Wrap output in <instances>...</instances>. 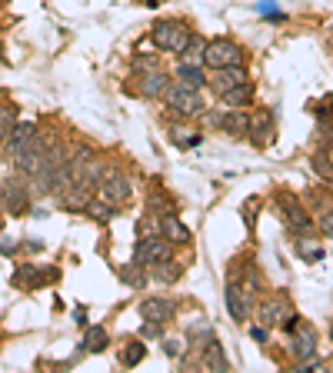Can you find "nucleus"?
<instances>
[{
	"label": "nucleus",
	"mask_w": 333,
	"mask_h": 373,
	"mask_svg": "<svg viewBox=\"0 0 333 373\" xmlns=\"http://www.w3.org/2000/svg\"><path fill=\"white\" fill-rule=\"evenodd\" d=\"M10 150V157H14V164L24 170V174H40V167H44V157H47V147H44V140L34 133V137H27L24 144H14Z\"/></svg>",
	"instance_id": "nucleus-1"
},
{
	"label": "nucleus",
	"mask_w": 333,
	"mask_h": 373,
	"mask_svg": "<svg viewBox=\"0 0 333 373\" xmlns=\"http://www.w3.org/2000/svg\"><path fill=\"white\" fill-rule=\"evenodd\" d=\"M150 40H154V47H160V50L180 53V50L190 44V34H187V27L177 24V21H157Z\"/></svg>",
	"instance_id": "nucleus-2"
},
{
	"label": "nucleus",
	"mask_w": 333,
	"mask_h": 373,
	"mask_svg": "<svg viewBox=\"0 0 333 373\" xmlns=\"http://www.w3.org/2000/svg\"><path fill=\"white\" fill-rule=\"evenodd\" d=\"M204 64L213 67V70L240 67V64H243V53H240V47L230 44V40H210V44H207V53H204Z\"/></svg>",
	"instance_id": "nucleus-3"
},
{
	"label": "nucleus",
	"mask_w": 333,
	"mask_h": 373,
	"mask_svg": "<svg viewBox=\"0 0 333 373\" xmlns=\"http://www.w3.org/2000/svg\"><path fill=\"white\" fill-rule=\"evenodd\" d=\"M167 100H170L174 114H180V117H197V114L204 110L200 87H187V83H180V87H174V90L167 94Z\"/></svg>",
	"instance_id": "nucleus-4"
},
{
	"label": "nucleus",
	"mask_w": 333,
	"mask_h": 373,
	"mask_svg": "<svg viewBox=\"0 0 333 373\" xmlns=\"http://www.w3.org/2000/svg\"><path fill=\"white\" fill-rule=\"evenodd\" d=\"M170 260V244L160 237H147L137 244V267H160Z\"/></svg>",
	"instance_id": "nucleus-5"
},
{
	"label": "nucleus",
	"mask_w": 333,
	"mask_h": 373,
	"mask_svg": "<svg viewBox=\"0 0 333 373\" xmlns=\"http://www.w3.org/2000/svg\"><path fill=\"white\" fill-rule=\"evenodd\" d=\"M101 200L114 203V207L124 203V200H130V183L117 174V170H107V174L101 177Z\"/></svg>",
	"instance_id": "nucleus-6"
},
{
	"label": "nucleus",
	"mask_w": 333,
	"mask_h": 373,
	"mask_svg": "<svg viewBox=\"0 0 333 373\" xmlns=\"http://www.w3.org/2000/svg\"><path fill=\"white\" fill-rule=\"evenodd\" d=\"M274 130H277V120H274V114L267 110V107H260L254 114V120H250V137H254V144H260V147H267L270 140H274Z\"/></svg>",
	"instance_id": "nucleus-7"
},
{
	"label": "nucleus",
	"mask_w": 333,
	"mask_h": 373,
	"mask_svg": "<svg viewBox=\"0 0 333 373\" xmlns=\"http://www.w3.org/2000/svg\"><path fill=\"white\" fill-rule=\"evenodd\" d=\"M260 317H263V324H267V326H287V330H293V326H297L293 310H290L283 300H270V303H263Z\"/></svg>",
	"instance_id": "nucleus-8"
},
{
	"label": "nucleus",
	"mask_w": 333,
	"mask_h": 373,
	"mask_svg": "<svg viewBox=\"0 0 333 373\" xmlns=\"http://www.w3.org/2000/svg\"><path fill=\"white\" fill-rule=\"evenodd\" d=\"M224 300H227V313L233 317V324H247V317H250V303H247L243 287L230 283V287H227V294H224Z\"/></svg>",
	"instance_id": "nucleus-9"
},
{
	"label": "nucleus",
	"mask_w": 333,
	"mask_h": 373,
	"mask_svg": "<svg viewBox=\"0 0 333 373\" xmlns=\"http://www.w3.org/2000/svg\"><path fill=\"white\" fill-rule=\"evenodd\" d=\"M140 313H144V320L167 324V320L174 317V303H170V300H160V297H147L140 303Z\"/></svg>",
	"instance_id": "nucleus-10"
},
{
	"label": "nucleus",
	"mask_w": 333,
	"mask_h": 373,
	"mask_svg": "<svg viewBox=\"0 0 333 373\" xmlns=\"http://www.w3.org/2000/svg\"><path fill=\"white\" fill-rule=\"evenodd\" d=\"M240 83H247V70L243 67H224L220 70V77H213V90L224 97L227 90H233V87H240Z\"/></svg>",
	"instance_id": "nucleus-11"
},
{
	"label": "nucleus",
	"mask_w": 333,
	"mask_h": 373,
	"mask_svg": "<svg viewBox=\"0 0 333 373\" xmlns=\"http://www.w3.org/2000/svg\"><path fill=\"white\" fill-rule=\"evenodd\" d=\"M293 357H297V360H304V357H310V353H313V350H317V337H313V330H310L307 324H300V320H297V337H293Z\"/></svg>",
	"instance_id": "nucleus-12"
},
{
	"label": "nucleus",
	"mask_w": 333,
	"mask_h": 373,
	"mask_svg": "<svg viewBox=\"0 0 333 373\" xmlns=\"http://www.w3.org/2000/svg\"><path fill=\"white\" fill-rule=\"evenodd\" d=\"M3 203H7V210H14V214H24L27 210V190L21 180H7V187H3Z\"/></svg>",
	"instance_id": "nucleus-13"
},
{
	"label": "nucleus",
	"mask_w": 333,
	"mask_h": 373,
	"mask_svg": "<svg viewBox=\"0 0 333 373\" xmlns=\"http://www.w3.org/2000/svg\"><path fill=\"white\" fill-rule=\"evenodd\" d=\"M200 363H204L207 370H213V373L230 370V363H227V353H224V347H220L217 340H210V344H207L204 357H200Z\"/></svg>",
	"instance_id": "nucleus-14"
},
{
	"label": "nucleus",
	"mask_w": 333,
	"mask_h": 373,
	"mask_svg": "<svg viewBox=\"0 0 333 373\" xmlns=\"http://www.w3.org/2000/svg\"><path fill=\"white\" fill-rule=\"evenodd\" d=\"M140 90H144V97H160V94H167V90H170V74H163V70L147 74Z\"/></svg>",
	"instance_id": "nucleus-15"
},
{
	"label": "nucleus",
	"mask_w": 333,
	"mask_h": 373,
	"mask_svg": "<svg viewBox=\"0 0 333 373\" xmlns=\"http://www.w3.org/2000/svg\"><path fill=\"white\" fill-rule=\"evenodd\" d=\"M283 203V217L290 220L293 227H300V230H310V217H307V210H300V203L293 197H280Z\"/></svg>",
	"instance_id": "nucleus-16"
},
{
	"label": "nucleus",
	"mask_w": 333,
	"mask_h": 373,
	"mask_svg": "<svg viewBox=\"0 0 333 373\" xmlns=\"http://www.w3.org/2000/svg\"><path fill=\"white\" fill-rule=\"evenodd\" d=\"M217 124H220V130H227V133H233V137H240V133L250 130V117H247V114H220Z\"/></svg>",
	"instance_id": "nucleus-17"
},
{
	"label": "nucleus",
	"mask_w": 333,
	"mask_h": 373,
	"mask_svg": "<svg viewBox=\"0 0 333 373\" xmlns=\"http://www.w3.org/2000/svg\"><path fill=\"white\" fill-rule=\"evenodd\" d=\"M204 53H207V40H194V37H190V44L180 50V64L200 67V64H204Z\"/></svg>",
	"instance_id": "nucleus-18"
},
{
	"label": "nucleus",
	"mask_w": 333,
	"mask_h": 373,
	"mask_svg": "<svg viewBox=\"0 0 333 373\" xmlns=\"http://www.w3.org/2000/svg\"><path fill=\"white\" fill-rule=\"evenodd\" d=\"M177 77H180V83H187V87H204V83H207L204 70H200V67H194V64H180Z\"/></svg>",
	"instance_id": "nucleus-19"
},
{
	"label": "nucleus",
	"mask_w": 333,
	"mask_h": 373,
	"mask_svg": "<svg viewBox=\"0 0 333 373\" xmlns=\"http://www.w3.org/2000/svg\"><path fill=\"white\" fill-rule=\"evenodd\" d=\"M163 237L174 240V244H187V240H190L187 227L180 224V220H174V217H163Z\"/></svg>",
	"instance_id": "nucleus-20"
},
{
	"label": "nucleus",
	"mask_w": 333,
	"mask_h": 373,
	"mask_svg": "<svg viewBox=\"0 0 333 373\" xmlns=\"http://www.w3.org/2000/svg\"><path fill=\"white\" fill-rule=\"evenodd\" d=\"M83 350H87V353L107 350V330H103V326H94V330L87 333V340H83Z\"/></svg>",
	"instance_id": "nucleus-21"
},
{
	"label": "nucleus",
	"mask_w": 333,
	"mask_h": 373,
	"mask_svg": "<svg viewBox=\"0 0 333 373\" xmlns=\"http://www.w3.org/2000/svg\"><path fill=\"white\" fill-rule=\"evenodd\" d=\"M37 133V127L30 124V120H24V124L10 127V133H7V147H14V144H24L27 137H34Z\"/></svg>",
	"instance_id": "nucleus-22"
},
{
	"label": "nucleus",
	"mask_w": 333,
	"mask_h": 373,
	"mask_svg": "<svg viewBox=\"0 0 333 373\" xmlns=\"http://www.w3.org/2000/svg\"><path fill=\"white\" fill-rule=\"evenodd\" d=\"M224 100H227V103H250V100H254V87H250V83H240V87L227 90Z\"/></svg>",
	"instance_id": "nucleus-23"
},
{
	"label": "nucleus",
	"mask_w": 333,
	"mask_h": 373,
	"mask_svg": "<svg viewBox=\"0 0 333 373\" xmlns=\"http://www.w3.org/2000/svg\"><path fill=\"white\" fill-rule=\"evenodd\" d=\"M174 144L177 147H197L200 133H190V127H174Z\"/></svg>",
	"instance_id": "nucleus-24"
},
{
	"label": "nucleus",
	"mask_w": 333,
	"mask_h": 373,
	"mask_svg": "<svg viewBox=\"0 0 333 373\" xmlns=\"http://www.w3.org/2000/svg\"><path fill=\"white\" fill-rule=\"evenodd\" d=\"M87 214L107 224V220H114V203H107V200H101V203H94V200H90V203H87Z\"/></svg>",
	"instance_id": "nucleus-25"
},
{
	"label": "nucleus",
	"mask_w": 333,
	"mask_h": 373,
	"mask_svg": "<svg viewBox=\"0 0 333 373\" xmlns=\"http://www.w3.org/2000/svg\"><path fill=\"white\" fill-rule=\"evenodd\" d=\"M144 357H147V344H130L124 350V367H137Z\"/></svg>",
	"instance_id": "nucleus-26"
},
{
	"label": "nucleus",
	"mask_w": 333,
	"mask_h": 373,
	"mask_svg": "<svg viewBox=\"0 0 333 373\" xmlns=\"http://www.w3.org/2000/svg\"><path fill=\"white\" fill-rule=\"evenodd\" d=\"M183 340H177V337H174V340H167V344H163V353H167V357H183Z\"/></svg>",
	"instance_id": "nucleus-27"
},
{
	"label": "nucleus",
	"mask_w": 333,
	"mask_h": 373,
	"mask_svg": "<svg viewBox=\"0 0 333 373\" xmlns=\"http://www.w3.org/2000/svg\"><path fill=\"white\" fill-rule=\"evenodd\" d=\"M10 120H14V110L7 107V110L0 114V137H7V133H10Z\"/></svg>",
	"instance_id": "nucleus-28"
},
{
	"label": "nucleus",
	"mask_w": 333,
	"mask_h": 373,
	"mask_svg": "<svg viewBox=\"0 0 333 373\" xmlns=\"http://www.w3.org/2000/svg\"><path fill=\"white\" fill-rule=\"evenodd\" d=\"M300 253L310 257V260H320V257H323V250L317 247V244H300Z\"/></svg>",
	"instance_id": "nucleus-29"
},
{
	"label": "nucleus",
	"mask_w": 333,
	"mask_h": 373,
	"mask_svg": "<svg viewBox=\"0 0 333 373\" xmlns=\"http://www.w3.org/2000/svg\"><path fill=\"white\" fill-rule=\"evenodd\" d=\"M320 227H323V233H327V237H333V210H330V214H323Z\"/></svg>",
	"instance_id": "nucleus-30"
},
{
	"label": "nucleus",
	"mask_w": 333,
	"mask_h": 373,
	"mask_svg": "<svg viewBox=\"0 0 333 373\" xmlns=\"http://www.w3.org/2000/svg\"><path fill=\"white\" fill-rule=\"evenodd\" d=\"M137 67H154V57H137Z\"/></svg>",
	"instance_id": "nucleus-31"
},
{
	"label": "nucleus",
	"mask_w": 333,
	"mask_h": 373,
	"mask_svg": "<svg viewBox=\"0 0 333 373\" xmlns=\"http://www.w3.org/2000/svg\"><path fill=\"white\" fill-rule=\"evenodd\" d=\"M254 340H267V330L263 326H254Z\"/></svg>",
	"instance_id": "nucleus-32"
},
{
	"label": "nucleus",
	"mask_w": 333,
	"mask_h": 373,
	"mask_svg": "<svg viewBox=\"0 0 333 373\" xmlns=\"http://www.w3.org/2000/svg\"><path fill=\"white\" fill-rule=\"evenodd\" d=\"M330 164H333V150H330Z\"/></svg>",
	"instance_id": "nucleus-33"
},
{
	"label": "nucleus",
	"mask_w": 333,
	"mask_h": 373,
	"mask_svg": "<svg viewBox=\"0 0 333 373\" xmlns=\"http://www.w3.org/2000/svg\"><path fill=\"white\" fill-rule=\"evenodd\" d=\"M330 337H333V324H330Z\"/></svg>",
	"instance_id": "nucleus-34"
}]
</instances>
